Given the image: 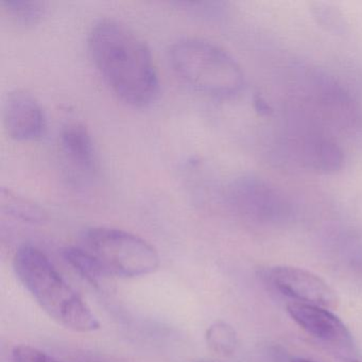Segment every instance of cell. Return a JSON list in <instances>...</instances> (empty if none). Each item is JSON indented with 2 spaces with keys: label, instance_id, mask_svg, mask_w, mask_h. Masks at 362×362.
<instances>
[{
  "label": "cell",
  "instance_id": "cell-3",
  "mask_svg": "<svg viewBox=\"0 0 362 362\" xmlns=\"http://www.w3.org/2000/svg\"><path fill=\"white\" fill-rule=\"evenodd\" d=\"M171 66L197 92L215 98H230L240 92L243 74L236 61L211 42L186 37L169 52Z\"/></svg>",
  "mask_w": 362,
  "mask_h": 362
},
{
  "label": "cell",
  "instance_id": "cell-14",
  "mask_svg": "<svg viewBox=\"0 0 362 362\" xmlns=\"http://www.w3.org/2000/svg\"><path fill=\"white\" fill-rule=\"evenodd\" d=\"M313 13L321 26L326 27L329 31L339 33L343 28V18L336 10L326 5H315Z\"/></svg>",
  "mask_w": 362,
  "mask_h": 362
},
{
  "label": "cell",
  "instance_id": "cell-4",
  "mask_svg": "<svg viewBox=\"0 0 362 362\" xmlns=\"http://www.w3.org/2000/svg\"><path fill=\"white\" fill-rule=\"evenodd\" d=\"M81 243L105 276H144L160 267L158 251L141 237L124 230L105 226L88 228Z\"/></svg>",
  "mask_w": 362,
  "mask_h": 362
},
{
  "label": "cell",
  "instance_id": "cell-7",
  "mask_svg": "<svg viewBox=\"0 0 362 362\" xmlns=\"http://www.w3.org/2000/svg\"><path fill=\"white\" fill-rule=\"evenodd\" d=\"M4 124L11 139L18 141L39 139L45 128V116L35 97L22 90L10 93L4 105Z\"/></svg>",
  "mask_w": 362,
  "mask_h": 362
},
{
  "label": "cell",
  "instance_id": "cell-17",
  "mask_svg": "<svg viewBox=\"0 0 362 362\" xmlns=\"http://www.w3.org/2000/svg\"><path fill=\"white\" fill-rule=\"evenodd\" d=\"M292 362H315L313 360L305 359V358H296L292 360Z\"/></svg>",
  "mask_w": 362,
  "mask_h": 362
},
{
  "label": "cell",
  "instance_id": "cell-16",
  "mask_svg": "<svg viewBox=\"0 0 362 362\" xmlns=\"http://www.w3.org/2000/svg\"><path fill=\"white\" fill-rule=\"evenodd\" d=\"M256 107H257V110L259 112H264V113H268L269 107L262 98H257V100L255 101Z\"/></svg>",
  "mask_w": 362,
  "mask_h": 362
},
{
  "label": "cell",
  "instance_id": "cell-12",
  "mask_svg": "<svg viewBox=\"0 0 362 362\" xmlns=\"http://www.w3.org/2000/svg\"><path fill=\"white\" fill-rule=\"evenodd\" d=\"M3 6L8 16L22 26L37 25L46 11L45 4L41 1L9 0L4 1Z\"/></svg>",
  "mask_w": 362,
  "mask_h": 362
},
{
  "label": "cell",
  "instance_id": "cell-6",
  "mask_svg": "<svg viewBox=\"0 0 362 362\" xmlns=\"http://www.w3.org/2000/svg\"><path fill=\"white\" fill-rule=\"evenodd\" d=\"M287 311L291 319L313 338L340 349L351 346V334L345 324L323 307L291 303Z\"/></svg>",
  "mask_w": 362,
  "mask_h": 362
},
{
  "label": "cell",
  "instance_id": "cell-18",
  "mask_svg": "<svg viewBox=\"0 0 362 362\" xmlns=\"http://www.w3.org/2000/svg\"><path fill=\"white\" fill-rule=\"evenodd\" d=\"M349 362H360V361H357V360H351V361H349Z\"/></svg>",
  "mask_w": 362,
  "mask_h": 362
},
{
  "label": "cell",
  "instance_id": "cell-13",
  "mask_svg": "<svg viewBox=\"0 0 362 362\" xmlns=\"http://www.w3.org/2000/svg\"><path fill=\"white\" fill-rule=\"evenodd\" d=\"M206 342L218 355L230 356L236 351L238 339L233 326L226 322H216L207 329Z\"/></svg>",
  "mask_w": 362,
  "mask_h": 362
},
{
  "label": "cell",
  "instance_id": "cell-10",
  "mask_svg": "<svg viewBox=\"0 0 362 362\" xmlns=\"http://www.w3.org/2000/svg\"><path fill=\"white\" fill-rule=\"evenodd\" d=\"M61 148L67 160L80 170L90 173L96 168V151L88 129L73 122L62 129Z\"/></svg>",
  "mask_w": 362,
  "mask_h": 362
},
{
  "label": "cell",
  "instance_id": "cell-5",
  "mask_svg": "<svg viewBox=\"0 0 362 362\" xmlns=\"http://www.w3.org/2000/svg\"><path fill=\"white\" fill-rule=\"evenodd\" d=\"M267 279L275 289L304 304L336 309L340 303L336 291L322 277L306 269L273 267L267 271Z\"/></svg>",
  "mask_w": 362,
  "mask_h": 362
},
{
  "label": "cell",
  "instance_id": "cell-11",
  "mask_svg": "<svg viewBox=\"0 0 362 362\" xmlns=\"http://www.w3.org/2000/svg\"><path fill=\"white\" fill-rule=\"evenodd\" d=\"M63 255L66 262L90 283L97 284L101 277L105 276L98 262L83 247H67Z\"/></svg>",
  "mask_w": 362,
  "mask_h": 362
},
{
  "label": "cell",
  "instance_id": "cell-1",
  "mask_svg": "<svg viewBox=\"0 0 362 362\" xmlns=\"http://www.w3.org/2000/svg\"><path fill=\"white\" fill-rule=\"evenodd\" d=\"M88 50L105 83L124 103L144 107L158 98L160 82L151 52L132 29L101 21L90 30Z\"/></svg>",
  "mask_w": 362,
  "mask_h": 362
},
{
  "label": "cell",
  "instance_id": "cell-8",
  "mask_svg": "<svg viewBox=\"0 0 362 362\" xmlns=\"http://www.w3.org/2000/svg\"><path fill=\"white\" fill-rule=\"evenodd\" d=\"M228 197L239 211L252 215L279 214L287 209V199L284 194L257 177H240L233 182Z\"/></svg>",
  "mask_w": 362,
  "mask_h": 362
},
{
  "label": "cell",
  "instance_id": "cell-2",
  "mask_svg": "<svg viewBox=\"0 0 362 362\" xmlns=\"http://www.w3.org/2000/svg\"><path fill=\"white\" fill-rule=\"evenodd\" d=\"M13 267L27 291L57 323L79 332L99 329L96 315L41 250L23 245L14 255Z\"/></svg>",
  "mask_w": 362,
  "mask_h": 362
},
{
  "label": "cell",
  "instance_id": "cell-9",
  "mask_svg": "<svg viewBox=\"0 0 362 362\" xmlns=\"http://www.w3.org/2000/svg\"><path fill=\"white\" fill-rule=\"evenodd\" d=\"M291 146L298 162L307 168L334 173L342 166L343 154L340 148L323 135L307 132L294 137Z\"/></svg>",
  "mask_w": 362,
  "mask_h": 362
},
{
  "label": "cell",
  "instance_id": "cell-15",
  "mask_svg": "<svg viewBox=\"0 0 362 362\" xmlns=\"http://www.w3.org/2000/svg\"><path fill=\"white\" fill-rule=\"evenodd\" d=\"M14 362H60L30 345H18L13 349Z\"/></svg>",
  "mask_w": 362,
  "mask_h": 362
}]
</instances>
